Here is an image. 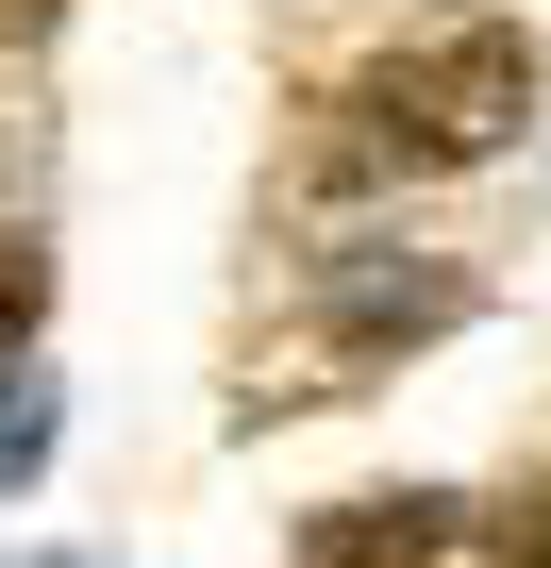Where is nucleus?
<instances>
[{
  "label": "nucleus",
  "mask_w": 551,
  "mask_h": 568,
  "mask_svg": "<svg viewBox=\"0 0 551 568\" xmlns=\"http://www.w3.org/2000/svg\"><path fill=\"white\" fill-rule=\"evenodd\" d=\"M351 118H368V151H385V168H468V151H501V134L534 118V51H518L501 18H451V34L385 51Z\"/></svg>",
  "instance_id": "f257e3e1"
},
{
  "label": "nucleus",
  "mask_w": 551,
  "mask_h": 568,
  "mask_svg": "<svg viewBox=\"0 0 551 568\" xmlns=\"http://www.w3.org/2000/svg\"><path fill=\"white\" fill-rule=\"evenodd\" d=\"M484 568H551V468L484 501Z\"/></svg>",
  "instance_id": "7ed1b4c3"
},
{
  "label": "nucleus",
  "mask_w": 551,
  "mask_h": 568,
  "mask_svg": "<svg viewBox=\"0 0 551 568\" xmlns=\"http://www.w3.org/2000/svg\"><path fill=\"white\" fill-rule=\"evenodd\" d=\"M34 468H51V385L0 368V485H34Z\"/></svg>",
  "instance_id": "20e7f679"
},
{
  "label": "nucleus",
  "mask_w": 551,
  "mask_h": 568,
  "mask_svg": "<svg viewBox=\"0 0 551 568\" xmlns=\"http://www.w3.org/2000/svg\"><path fill=\"white\" fill-rule=\"evenodd\" d=\"M34 568H101V551H34Z\"/></svg>",
  "instance_id": "0eeeda50"
},
{
  "label": "nucleus",
  "mask_w": 551,
  "mask_h": 568,
  "mask_svg": "<svg viewBox=\"0 0 551 568\" xmlns=\"http://www.w3.org/2000/svg\"><path fill=\"white\" fill-rule=\"evenodd\" d=\"M451 518H468L451 485H401V501H335V518L302 535V568H435V551H451Z\"/></svg>",
  "instance_id": "f03ea898"
},
{
  "label": "nucleus",
  "mask_w": 551,
  "mask_h": 568,
  "mask_svg": "<svg viewBox=\"0 0 551 568\" xmlns=\"http://www.w3.org/2000/svg\"><path fill=\"white\" fill-rule=\"evenodd\" d=\"M34 18H51V0H0V34H34Z\"/></svg>",
  "instance_id": "423d86ee"
},
{
  "label": "nucleus",
  "mask_w": 551,
  "mask_h": 568,
  "mask_svg": "<svg viewBox=\"0 0 551 568\" xmlns=\"http://www.w3.org/2000/svg\"><path fill=\"white\" fill-rule=\"evenodd\" d=\"M34 302H51V251H34V234H0V352L34 335Z\"/></svg>",
  "instance_id": "39448f33"
}]
</instances>
